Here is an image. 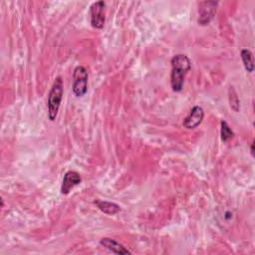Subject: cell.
<instances>
[{
	"label": "cell",
	"mask_w": 255,
	"mask_h": 255,
	"mask_svg": "<svg viewBox=\"0 0 255 255\" xmlns=\"http://www.w3.org/2000/svg\"><path fill=\"white\" fill-rule=\"evenodd\" d=\"M228 99H229V105L231 107V109L238 113L239 110H240V101H239V98L237 96V93L236 91L234 90L233 87H229V96H228Z\"/></svg>",
	"instance_id": "cell-11"
},
{
	"label": "cell",
	"mask_w": 255,
	"mask_h": 255,
	"mask_svg": "<svg viewBox=\"0 0 255 255\" xmlns=\"http://www.w3.org/2000/svg\"><path fill=\"white\" fill-rule=\"evenodd\" d=\"M100 244L105 247L106 249H108L109 251L115 253V254H120V255H124V254H131V252L129 250H128L123 244L119 243L118 241L112 239V238H108V237H104L100 240Z\"/></svg>",
	"instance_id": "cell-8"
},
{
	"label": "cell",
	"mask_w": 255,
	"mask_h": 255,
	"mask_svg": "<svg viewBox=\"0 0 255 255\" xmlns=\"http://www.w3.org/2000/svg\"><path fill=\"white\" fill-rule=\"evenodd\" d=\"M204 111L199 106H194L191 108L189 114L183 120V127L187 129H193L197 128L203 121Z\"/></svg>",
	"instance_id": "cell-6"
},
{
	"label": "cell",
	"mask_w": 255,
	"mask_h": 255,
	"mask_svg": "<svg viewBox=\"0 0 255 255\" xmlns=\"http://www.w3.org/2000/svg\"><path fill=\"white\" fill-rule=\"evenodd\" d=\"M95 203L97 204L98 208L109 215H115L117 213H119L121 211V207L120 205H118L115 202H111V201H106V200H96Z\"/></svg>",
	"instance_id": "cell-9"
},
{
	"label": "cell",
	"mask_w": 255,
	"mask_h": 255,
	"mask_svg": "<svg viewBox=\"0 0 255 255\" xmlns=\"http://www.w3.org/2000/svg\"><path fill=\"white\" fill-rule=\"evenodd\" d=\"M250 151H251V154H252V156H254V148H253V143L250 145Z\"/></svg>",
	"instance_id": "cell-13"
},
{
	"label": "cell",
	"mask_w": 255,
	"mask_h": 255,
	"mask_svg": "<svg viewBox=\"0 0 255 255\" xmlns=\"http://www.w3.org/2000/svg\"><path fill=\"white\" fill-rule=\"evenodd\" d=\"M220 135L223 141H227L234 136L233 130L225 121H221L220 123Z\"/></svg>",
	"instance_id": "cell-12"
},
{
	"label": "cell",
	"mask_w": 255,
	"mask_h": 255,
	"mask_svg": "<svg viewBox=\"0 0 255 255\" xmlns=\"http://www.w3.org/2000/svg\"><path fill=\"white\" fill-rule=\"evenodd\" d=\"M88 80L89 75L85 67L77 66L73 73V94L77 98H82L88 92Z\"/></svg>",
	"instance_id": "cell-3"
},
{
	"label": "cell",
	"mask_w": 255,
	"mask_h": 255,
	"mask_svg": "<svg viewBox=\"0 0 255 255\" xmlns=\"http://www.w3.org/2000/svg\"><path fill=\"white\" fill-rule=\"evenodd\" d=\"M191 69V61L184 54H176L171 59L170 85L173 92H180L183 88L184 80Z\"/></svg>",
	"instance_id": "cell-1"
},
{
	"label": "cell",
	"mask_w": 255,
	"mask_h": 255,
	"mask_svg": "<svg viewBox=\"0 0 255 255\" xmlns=\"http://www.w3.org/2000/svg\"><path fill=\"white\" fill-rule=\"evenodd\" d=\"M63 94H64L63 80L59 76L55 79L48 95V101H47L48 118L51 122H54L58 116L59 108L63 99Z\"/></svg>",
	"instance_id": "cell-2"
},
{
	"label": "cell",
	"mask_w": 255,
	"mask_h": 255,
	"mask_svg": "<svg viewBox=\"0 0 255 255\" xmlns=\"http://www.w3.org/2000/svg\"><path fill=\"white\" fill-rule=\"evenodd\" d=\"M218 2L217 1H203L200 2L198 7V24L200 26L208 25L211 20L214 18L217 10Z\"/></svg>",
	"instance_id": "cell-5"
},
{
	"label": "cell",
	"mask_w": 255,
	"mask_h": 255,
	"mask_svg": "<svg viewBox=\"0 0 255 255\" xmlns=\"http://www.w3.org/2000/svg\"><path fill=\"white\" fill-rule=\"evenodd\" d=\"M240 56L245 70L248 73H252L254 71V58L252 52L248 49H242L240 52Z\"/></svg>",
	"instance_id": "cell-10"
},
{
	"label": "cell",
	"mask_w": 255,
	"mask_h": 255,
	"mask_svg": "<svg viewBox=\"0 0 255 255\" xmlns=\"http://www.w3.org/2000/svg\"><path fill=\"white\" fill-rule=\"evenodd\" d=\"M90 21L95 29H102L106 22V2L97 1L90 7Z\"/></svg>",
	"instance_id": "cell-4"
},
{
	"label": "cell",
	"mask_w": 255,
	"mask_h": 255,
	"mask_svg": "<svg viewBox=\"0 0 255 255\" xmlns=\"http://www.w3.org/2000/svg\"><path fill=\"white\" fill-rule=\"evenodd\" d=\"M82 181V177L79 172L75 170H69L65 173L62 181V186H61V193L64 195H67L70 193V191L80 184Z\"/></svg>",
	"instance_id": "cell-7"
}]
</instances>
